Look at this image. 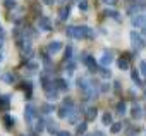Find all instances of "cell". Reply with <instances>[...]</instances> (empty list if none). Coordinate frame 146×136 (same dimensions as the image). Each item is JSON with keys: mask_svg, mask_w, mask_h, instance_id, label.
<instances>
[{"mask_svg": "<svg viewBox=\"0 0 146 136\" xmlns=\"http://www.w3.org/2000/svg\"><path fill=\"white\" fill-rule=\"evenodd\" d=\"M131 38H132V43H134V47H137V48H141V47H143V40H141V36H139V35L132 33V35H131Z\"/></svg>", "mask_w": 146, "mask_h": 136, "instance_id": "1", "label": "cell"}, {"mask_svg": "<svg viewBox=\"0 0 146 136\" xmlns=\"http://www.w3.org/2000/svg\"><path fill=\"white\" fill-rule=\"evenodd\" d=\"M40 26L48 31V29H50V21H48V17H40Z\"/></svg>", "mask_w": 146, "mask_h": 136, "instance_id": "2", "label": "cell"}, {"mask_svg": "<svg viewBox=\"0 0 146 136\" xmlns=\"http://www.w3.org/2000/svg\"><path fill=\"white\" fill-rule=\"evenodd\" d=\"M144 21H146V17H144V16H137V17H134V24H136V26H143V24H144Z\"/></svg>", "mask_w": 146, "mask_h": 136, "instance_id": "3", "label": "cell"}, {"mask_svg": "<svg viewBox=\"0 0 146 136\" xmlns=\"http://www.w3.org/2000/svg\"><path fill=\"white\" fill-rule=\"evenodd\" d=\"M57 50H60V43H58V41H53V43L50 45V52H57Z\"/></svg>", "mask_w": 146, "mask_h": 136, "instance_id": "4", "label": "cell"}, {"mask_svg": "<svg viewBox=\"0 0 146 136\" xmlns=\"http://www.w3.org/2000/svg\"><path fill=\"white\" fill-rule=\"evenodd\" d=\"M119 65L122 67V69H127V67H129V62H127V59H120V60H119Z\"/></svg>", "mask_w": 146, "mask_h": 136, "instance_id": "5", "label": "cell"}, {"mask_svg": "<svg viewBox=\"0 0 146 136\" xmlns=\"http://www.w3.org/2000/svg\"><path fill=\"white\" fill-rule=\"evenodd\" d=\"M102 62H103V64H110V62H112L110 53H105V55H103V59H102Z\"/></svg>", "mask_w": 146, "mask_h": 136, "instance_id": "6", "label": "cell"}, {"mask_svg": "<svg viewBox=\"0 0 146 136\" xmlns=\"http://www.w3.org/2000/svg\"><path fill=\"white\" fill-rule=\"evenodd\" d=\"M67 14H69V9H62V11H60V17H62V19H65Z\"/></svg>", "mask_w": 146, "mask_h": 136, "instance_id": "7", "label": "cell"}, {"mask_svg": "<svg viewBox=\"0 0 146 136\" xmlns=\"http://www.w3.org/2000/svg\"><path fill=\"white\" fill-rule=\"evenodd\" d=\"M79 7H81V9H83V11H86V9H88V4H86V2H84V0H83V2H81V4H79Z\"/></svg>", "mask_w": 146, "mask_h": 136, "instance_id": "8", "label": "cell"}, {"mask_svg": "<svg viewBox=\"0 0 146 136\" xmlns=\"http://www.w3.org/2000/svg\"><path fill=\"white\" fill-rule=\"evenodd\" d=\"M141 71L143 74H146V62H141Z\"/></svg>", "mask_w": 146, "mask_h": 136, "instance_id": "9", "label": "cell"}, {"mask_svg": "<svg viewBox=\"0 0 146 136\" xmlns=\"http://www.w3.org/2000/svg\"><path fill=\"white\" fill-rule=\"evenodd\" d=\"M105 2H107V4H110V5H113V4L117 2V0H105Z\"/></svg>", "mask_w": 146, "mask_h": 136, "instance_id": "10", "label": "cell"}, {"mask_svg": "<svg viewBox=\"0 0 146 136\" xmlns=\"http://www.w3.org/2000/svg\"><path fill=\"white\" fill-rule=\"evenodd\" d=\"M58 2H64V0H58Z\"/></svg>", "mask_w": 146, "mask_h": 136, "instance_id": "11", "label": "cell"}]
</instances>
